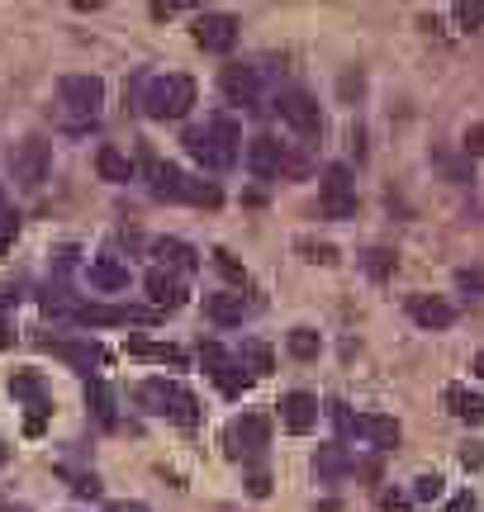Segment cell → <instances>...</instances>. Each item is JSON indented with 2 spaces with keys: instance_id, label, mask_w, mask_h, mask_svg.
<instances>
[{
  "instance_id": "obj_1",
  "label": "cell",
  "mask_w": 484,
  "mask_h": 512,
  "mask_svg": "<svg viewBox=\"0 0 484 512\" xmlns=\"http://www.w3.org/2000/svg\"><path fill=\"white\" fill-rule=\"evenodd\" d=\"M238 143H242V133L233 119H209L205 128H190L186 133V152L195 157V162L205 166V171H224V166L238 162Z\"/></svg>"
},
{
  "instance_id": "obj_2",
  "label": "cell",
  "mask_w": 484,
  "mask_h": 512,
  "mask_svg": "<svg viewBox=\"0 0 484 512\" xmlns=\"http://www.w3.org/2000/svg\"><path fill=\"white\" fill-rule=\"evenodd\" d=\"M148 181H152V195H157V200H186V204H205V209H219V200H224L214 181L186 176L181 166L157 162V157H148Z\"/></svg>"
},
{
  "instance_id": "obj_3",
  "label": "cell",
  "mask_w": 484,
  "mask_h": 512,
  "mask_svg": "<svg viewBox=\"0 0 484 512\" xmlns=\"http://www.w3.org/2000/svg\"><path fill=\"white\" fill-rule=\"evenodd\" d=\"M138 403H143L148 413H157V418L181 422V427H195V422H200V399L190 394L186 384H176V380L138 384Z\"/></svg>"
},
{
  "instance_id": "obj_4",
  "label": "cell",
  "mask_w": 484,
  "mask_h": 512,
  "mask_svg": "<svg viewBox=\"0 0 484 512\" xmlns=\"http://www.w3.org/2000/svg\"><path fill=\"white\" fill-rule=\"evenodd\" d=\"M190 105H195V81L181 72L171 76H152L148 81V95H143V110L152 119H186Z\"/></svg>"
},
{
  "instance_id": "obj_5",
  "label": "cell",
  "mask_w": 484,
  "mask_h": 512,
  "mask_svg": "<svg viewBox=\"0 0 484 512\" xmlns=\"http://www.w3.org/2000/svg\"><path fill=\"white\" fill-rule=\"evenodd\" d=\"M62 105L72 114V124H95L100 119V105H105V81L100 76H62Z\"/></svg>"
},
{
  "instance_id": "obj_6",
  "label": "cell",
  "mask_w": 484,
  "mask_h": 512,
  "mask_svg": "<svg viewBox=\"0 0 484 512\" xmlns=\"http://www.w3.org/2000/svg\"><path fill=\"white\" fill-rule=\"evenodd\" d=\"M318 209H323V219H352L356 214V181L352 171L342 162H333L323 171V185H318Z\"/></svg>"
},
{
  "instance_id": "obj_7",
  "label": "cell",
  "mask_w": 484,
  "mask_h": 512,
  "mask_svg": "<svg viewBox=\"0 0 484 512\" xmlns=\"http://www.w3.org/2000/svg\"><path fill=\"white\" fill-rule=\"evenodd\" d=\"M266 441H271V422L266 413H242L233 427L224 432V446L233 460H257L266 451Z\"/></svg>"
},
{
  "instance_id": "obj_8",
  "label": "cell",
  "mask_w": 484,
  "mask_h": 512,
  "mask_svg": "<svg viewBox=\"0 0 484 512\" xmlns=\"http://www.w3.org/2000/svg\"><path fill=\"white\" fill-rule=\"evenodd\" d=\"M48 166H53V152L43 138H24V143L10 152V171H15V181L24 190H38V185L48 181Z\"/></svg>"
},
{
  "instance_id": "obj_9",
  "label": "cell",
  "mask_w": 484,
  "mask_h": 512,
  "mask_svg": "<svg viewBox=\"0 0 484 512\" xmlns=\"http://www.w3.org/2000/svg\"><path fill=\"white\" fill-rule=\"evenodd\" d=\"M10 394L29 403V422H24V432L38 437V432H43V422H48V413H53V399H48L43 380H38L34 370H15V375H10Z\"/></svg>"
},
{
  "instance_id": "obj_10",
  "label": "cell",
  "mask_w": 484,
  "mask_h": 512,
  "mask_svg": "<svg viewBox=\"0 0 484 512\" xmlns=\"http://www.w3.org/2000/svg\"><path fill=\"white\" fill-rule=\"evenodd\" d=\"M276 110H280V119L295 128V133H304V138H318V133H323V114H318L309 91H280Z\"/></svg>"
},
{
  "instance_id": "obj_11",
  "label": "cell",
  "mask_w": 484,
  "mask_h": 512,
  "mask_svg": "<svg viewBox=\"0 0 484 512\" xmlns=\"http://www.w3.org/2000/svg\"><path fill=\"white\" fill-rule=\"evenodd\" d=\"M200 361H205L209 380L219 384V389H224L228 399H238L242 389L252 384V375H242V366H238V361H233V356H228L224 347H219V342H205V347H200Z\"/></svg>"
},
{
  "instance_id": "obj_12",
  "label": "cell",
  "mask_w": 484,
  "mask_h": 512,
  "mask_svg": "<svg viewBox=\"0 0 484 512\" xmlns=\"http://www.w3.org/2000/svg\"><path fill=\"white\" fill-rule=\"evenodd\" d=\"M72 318L81 328H110V323H152V309H133V304H76Z\"/></svg>"
},
{
  "instance_id": "obj_13",
  "label": "cell",
  "mask_w": 484,
  "mask_h": 512,
  "mask_svg": "<svg viewBox=\"0 0 484 512\" xmlns=\"http://www.w3.org/2000/svg\"><path fill=\"white\" fill-rule=\"evenodd\" d=\"M409 318L428 332L451 328V323H456V304L442 299V294H409Z\"/></svg>"
},
{
  "instance_id": "obj_14",
  "label": "cell",
  "mask_w": 484,
  "mask_h": 512,
  "mask_svg": "<svg viewBox=\"0 0 484 512\" xmlns=\"http://www.w3.org/2000/svg\"><path fill=\"white\" fill-rule=\"evenodd\" d=\"M195 43L205 53H228L238 43V19L233 15H200L195 19Z\"/></svg>"
},
{
  "instance_id": "obj_15",
  "label": "cell",
  "mask_w": 484,
  "mask_h": 512,
  "mask_svg": "<svg viewBox=\"0 0 484 512\" xmlns=\"http://www.w3.org/2000/svg\"><path fill=\"white\" fill-rule=\"evenodd\" d=\"M285 166L290 162H285V147H280L276 138H266V133H261V138L247 143V171H252L257 181H276Z\"/></svg>"
},
{
  "instance_id": "obj_16",
  "label": "cell",
  "mask_w": 484,
  "mask_h": 512,
  "mask_svg": "<svg viewBox=\"0 0 484 512\" xmlns=\"http://www.w3.org/2000/svg\"><path fill=\"white\" fill-rule=\"evenodd\" d=\"M280 422H285V432H295V437L314 432L318 427V399L314 394H304V389L285 394V399H280Z\"/></svg>"
},
{
  "instance_id": "obj_17",
  "label": "cell",
  "mask_w": 484,
  "mask_h": 512,
  "mask_svg": "<svg viewBox=\"0 0 484 512\" xmlns=\"http://www.w3.org/2000/svg\"><path fill=\"white\" fill-rule=\"evenodd\" d=\"M38 347L43 351H53V356H62L67 366H76V370H86L91 375L100 361H105V351L95 347V342H67V337H38Z\"/></svg>"
},
{
  "instance_id": "obj_18",
  "label": "cell",
  "mask_w": 484,
  "mask_h": 512,
  "mask_svg": "<svg viewBox=\"0 0 484 512\" xmlns=\"http://www.w3.org/2000/svg\"><path fill=\"white\" fill-rule=\"evenodd\" d=\"M219 86H224V95L233 100V105H257V95H261L257 67H242V62L224 67V76H219Z\"/></svg>"
},
{
  "instance_id": "obj_19",
  "label": "cell",
  "mask_w": 484,
  "mask_h": 512,
  "mask_svg": "<svg viewBox=\"0 0 484 512\" xmlns=\"http://www.w3.org/2000/svg\"><path fill=\"white\" fill-rule=\"evenodd\" d=\"M347 432L366 437L371 446H380V451H394V446H399V422L385 418V413H361V418H352Z\"/></svg>"
},
{
  "instance_id": "obj_20",
  "label": "cell",
  "mask_w": 484,
  "mask_h": 512,
  "mask_svg": "<svg viewBox=\"0 0 484 512\" xmlns=\"http://www.w3.org/2000/svg\"><path fill=\"white\" fill-rule=\"evenodd\" d=\"M205 313L219 323V328H238L242 318L252 313V299H247V294H209Z\"/></svg>"
},
{
  "instance_id": "obj_21",
  "label": "cell",
  "mask_w": 484,
  "mask_h": 512,
  "mask_svg": "<svg viewBox=\"0 0 484 512\" xmlns=\"http://www.w3.org/2000/svg\"><path fill=\"white\" fill-rule=\"evenodd\" d=\"M442 403L451 408V418L470 422V427H480L484 422V394H475V389H466V384H447Z\"/></svg>"
},
{
  "instance_id": "obj_22",
  "label": "cell",
  "mask_w": 484,
  "mask_h": 512,
  "mask_svg": "<svg viewBox=\"0 0 484 512\" xmlns=\"http://www.w3.org/2000/svg\"><path fill=\"white\" fill-rule=\"evenodd\" d=\"M86 280H91V290H129V266H119V261H110V256H100V261H91L86 266Z\"/></svg>"
},
{
  "instance_id": "obj_23",
  "label": "cell",
  "mask_w": 484,
  "mask_h": 512,
  "mask_svg": "<svg viewBox=\"0 0 484 512\" xmlns=\"http://www.w3.org/2000/svg\"><path fill=\"white\" fill-rule=\"evenodd\" d=\"M148 294H152L157 309H181V304H186V285H181L171 271H152L148 275Z\"/></svg>"
},
{
  "instance_id": "obj_24",
  "label": "cell",
  "mask_w": 484,
  "mask_h": 512,
  "mask_svg": "<svg viewBox=\"0 0 484 512\" xmlns=\"http://www.w3.org/2000/svg\"><path fill=\"white\" fill-rule=\"evenodd\" d=\"M152 252L162 256L167 266H176V271H200V252H195L190 242H181V238H157L152 242Z\"/></svg>"
},
{
  "instance_id": "obj_25",
  "label": "cell",
  "mask_w": 484,
  "mask_h": 512,
  "mask_svg": "<svg viewBox=\"0 0 484 512\" xmlns=\"http://www.w3.org/2000/svg\"><path fill=\"white\" fill-rule=\"evenodd\" d=\"M95 171H100V181H114V185H119V181H129V176H133V162L124 157V152H119V147L105 143L100 152H95Z\"/></svg>"
},
{
  "instance_id": "obj_26",
  "label": "cell",
  "mask_w": 484,
  "mask_h": 512,
  "mask_svg": "<svg viewBox=\"0 0 484 512\" xmlns=\"http://www.w3.org/2000/svg\"><path fill=\"white\" fill-rule=\"evenodd\" d=\"M129 356L138 361H157V366H186V351L181 347H167V342H129Z\"/></svg>"
},
{
  "instance_id": "obj_27",
  "label": "cell",
  "mask_w": 484,
  "mask_h": 512,
  "mask_svg": "<svg viewBox=\"0 0 484 512\" xmlns=\"http://www.w3.org/2000/svg\"><path fill=\"white\" fill-rule=\"evenodd\" d=\"M242 370H247L252 380H266V375L276 370V356H271V347H266V342H247V347H242Z\"/></svg>"
},
{
  "instance_id": "obj_28",
  "label": "cell",
  "mask_w": 484,
  "mask_h": 512,
  "mask_svg": "<svg viewBox=\"0 0 484 512\" xmlns=\"http://www.w3.org/2000/svg\"><path fill=\"white\" fill-rule=\"evenodd\" d=\"M314 470H318V479H337V475H347V470H352V460H347L342 446H318Z\"/></svg>"
},
{
  "instance_id": "obj_29",
  "label": "cell",
  "mask_w": 484,
  "mask_h": 512,
  "mask_svg": "<svg viewBox=\"0 0 484 512\" xmlns=\"http://www.w3.org/2000/svg\"><path fill=\"white\" fill-rule=\"evenodd\" d=\"M86 403H91V413L105 422V427H114V394H110V384L91 380V384H86Z\"/></svg>"
},
{
  "instance_id": "obj_30",
  "label": "cell",
  "mask_w": 484,
  "mask_h": 512,
  "mask_svg": "<svg viewBox=\"0 0 484 512\" xmlns=\"http://www.w3.org/2000/svg\"><path fill=\"white\" fill-rule=\"evenodd\" d=\"M290 356H295V361H314V356H318V332L314 328H295V332H290Z\"/></svg>"
},
{
  "instance_id": "obj_31",
  "label": "cell",
  "mask_w": 484,
  "mask_h": 512,
  "mask_svg": "<svg viewBox=\"0 0 484 512\" xmlns=\"http://www.w3.org/2000/svg\"><path fill=\"white\" fill-rule=\"evenodd\" d=\"M15 233H19V214H15V209H5V204H0V256L10 252V247H15Z\"/></svg>"
},
{
  "instance_id": "obj_32",
  "label": "cell",
  "mask_w": 484,
  "mask_h": 512,
  "mask_svg": "<svg viewBox=\"0 0 484 512\" xmlns=\"http://www.w3.org/2000/svg\"><path fill=\"white\" fill-rule=\"evenodd\" d=\"M366 271L385 280V275L394 271V252H385V247H375V252H366Z\"/></svg>"
},
{
  "instance_id": "obj_33",
  "label": "cell",
  "mask_w": 484,
  "mask_h": 512,
  "mask_svg": "<svg viewBox=\"0 0 484 512\" xmlns=\"http://www.w3.org/2000/svg\"><path fill=\"white\" fill-rule=\"evenodd\" d=\"M304 252H309V261H323V266H333L337 252L328 247V242H304Z\"/></svg>"
},
{
  "instance_id": "obj_34",
  "label": "cell",
  "mask_w": 484,
  "mask_h": 512,
  "mask_svg": "<svg viewBox=\"0 0 484 512\" xmlns=\"http://www.w3.org/2000/svg\"><path fill=\"white\" fill-rule=\"evenodd\" d=\"M413 494H418V498H437V494H442V475H423L418 484H413Z\"/></svg>"
},
{
  "instance_id": "obj_35",
  "label": "cell",
  "mask_w": 484,
  "mask_h": 512,
  "mask_svg": "<svg viewBox=\"0 0 484 512\" xmlns=\"http://www.w3.org/2000/svg\"><path fill=\"white\" fill-rule=\"evenodd\" d=\"M466 152H470V157H484V124L466 128Z\"/></svg>"
},
{
  "instance_id": "obj_36",
  "label": "cell",
  "mask_w": 484,
  "mask_h": 512,
  "mask_svg": "<svg viewBox=\"0 0 484 512\" xmlns=\"http://www.w3.org/2000/svg\"><path fill=\"white\" fill-rule=\"evenodd\" d=\"M72 489H76L81 498H95V494H100V479H95V475H81V479L72 484Z\"/></svg>"
},
{
  "instance_id": "obj_37",
  "label": "cell",
  "mask_w": 484,
  "mask_h": 512,
  "mask_svg": "<svg viewBox=\"0 0 484 512\" xmlns=\"http://www.w3.org/2000/svg\"><path fill=\"white\" fill-rule=\"evenodd\" d=\"M247 494H252V498H266V494H271V479H266V475H252V479H247Z\"/></svg>"
},
{
  "instance_id": "obj_38",
  "label": "cell",
  "mask_w": 484,
  "mask_h": 512,
  "mask_svg": "<svg viewBox=\"0 0 484 512\" xmlns=\"http://www.w3.org/2000/svg\"><path fill=\"white\" fill-rule=\"evenodd\" d=\"M10 304H19V285H5V280H0V313L10 309Z\"/></svg>"
},
{
  "instance_id": "obj_39",
  "label": "cell",
  "mask_w": 484,
  "mask_h": 512,
  "mask_svg": "<svg viewBox=\"0 0 484 512\" xmlns=\"http://www.w3.org/2000/svg\"><path fill=\"white\" fill-rule=\"evenodd\" d=\"M442 512H475V498H470V494H456Z\"/></svg>"
},
{
  "instance_id": "obj_40",
  "label": "cell",
  "mask_w": 484,
  "mask_h": 512,
  "mask_svg": "<svg viewBox=\"0 0 484 512\" xmlns=\"http://www.w3.org/2000/svg\"><path fill=\"white\" fill-rule=\"evenodd\" d=\"M461 290H484V280L480 275H470V271H461Z\"/></svg>"
},
{
  "instance_id": "obj_41",
  "label": "cell",
  "mask_w": 484,
  "mask_h": 512,
  "mask_svg": "<svg viewBox=\"0 0 484 512\" xmlns=\"http://www.w3.org/2000/svg\"><path fill=\"white\" fill-rule=\"evenodd\" d=\"M105 512H152V508H143V503H110Z\"/></svg>"
},
{
  "instance_id": "obj_42",
  "label": "cell",
  "mask_w": 484,
  "mask_h": 512,
  "mask_svg": "<svg viewBox=\"0 0 484 512\" xmlns=\"http://www.w3.org/2000/svg\"><path fill=\"white\" fill-rule=\"evenodd\" d=\"M10 342H15V332H10V323H5V318H0V351L10 347Z\"/></svg>"
},
{
  "instance_id": "obj_43",
  "label": "cell",
  "mask_w": 484,
  "mask_h": 512,
  "mask_svg": "<svg viewBox=\"0 0 484 512\" xmlns=\"http://www.w3.org/2000/svg\"><path fill=\"white\" fill-rule=\"evenodd\" d=\"M318 512H342V503H337V498H328V503H318Z\"/></svg>"
},
{
  "instance_id": "obj_44",
  "label": "cell",
  "mask_w": 484,
  "mask_h": 512,
  "mask_svg": "<svg viewBox=\"0 0 484 512\" xmlns=\"http://www.w3.org/2000/svg\"><path fill=\"white\" fill-rule=\"evenodd\" d=\"M475 375H480V380H484V351H480V356H475Z\"/></svg>"
},
{
  "instance_id": "obj_45",
  "label": "cell",
  "mask_w": 484,
  "mask_h": 512,
  "mask_svg": "<svg viewBox=\"0 0 484 512\" xmlns=\"http://www.w3.org/2000/svg\"><path fill=\"white\" fill-rule=\"evenodd\" d=\"M5 460H10V451H5V441H0V465H5Z\"/></svg>"
}]
</instances>
